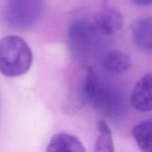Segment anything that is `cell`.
Instances as JSON below:
<instances>
[{
    "mask_svg": "<svg viewBox=\"0 0 152 152\" xmlns=\"http://www.w3.org/2000/svg\"><path fill=\"white\" fill-rule=\"evenodd\" d=\"M135 4L139 6H148L152 2V0H131Z\"/></svg>",
    "mask_w": 152,
    "mask_h": 152,
    "instance_id": "12",
    "label": "cell"
},
{
    "mask_svg": "<svg viewBox=\"0 0 152 152\" xmlns=\"http://www.w3.org/2000/svg\"><path fill=\"white\" fill-rule=\"evenodd\" d=\"M41 10V0H10L6 15L7 19L14 24H28L38 17Z\"/></svg>",
    "mask_w": 152,
    "mask_h": 152,
    "instance_id": "4",
    "label": "cell"
},
{
    "mask_svg": "<svg viewBox=\"0 0 152 152\" xmlns=\"http://www.w3.org/2000/svg\"><path fill=\"white\" fill-rule=\"evenodd\" d=\"M32 62V51L23 39L12 35L0 40V72L3 75H24L31 68Z\"/></svg>",
    "mask_w": 152,
    "mask_h": 152,
    "instance_id": "1",
    "label": "cell"
},
{
    "mask_svg": "<svg viewBox=\"0 0 152 152\" xmlns=\"http://www.w3.org/2000/svg\"><path fill=\"white\" fill-rule=\"evenodd\" d=\"M93 23L98 32L112 35L123 28V18L115 9L105 8L95 15Z\"/></svg>",
    "mask_w": 152,
    "mask_h": 152,
    "instance_id": "6",
    "label": "cell"
},
{
    "mask_svg": "<svg viewBox=\"0 0 152 152\" xmlns=\"http://www.w3.org/2000/svg\"><path fill=\"white\" fill-rule=\"evenodd\" d=\"M132 135L142 152H152V121L147 120L137 125Z\"/></svg>",
    "mask_w": 152,
    "mask_h": 152,
    "instance_id": "10",
    "label": "cell"
},
{
    "mask_svg": "<svg viewBox=\"0 0 152 152\" xmlns=\"http://www.w3.org/2000/svg\"><path fill=\"white\" fill-rule=\"evenodd\" d=\"M96 31L94 23L90 21L80 19L74 22L70 28L68 34L71 53L75 56L81 55V53H87L94 41Z\"/></svg>",
    "mask_w": 152,
    "mask_h": 152,
    "instance_id": "3",
    "label": "cell"
},
{
    "mask_svg": "<svg viewBox=\"0 0 152 152\" xmlns=\"http://www.w3.org/2000/svg\"><path fill=\"white\" fill-rule=\"evenodd\" d=\"M102 65L109 73L118 74L129 71L132 66V62L129 56L123 52L111 50L104 56Z\"/></svg>",
    "mask_w": 152,
    "mask_h": 152,
    "instance_id": "9",
    "label": "cell"
},
{
    "mask_svg": "<svg viewBox=\"0 0 152 152\" xmlns=\"http://www.w3.org/2000/svg\"><path fill=\"white\" fill-rule=\"evenodd\" d=\"M99 135L94 146V152H114L112 134L106 121L100 120L97 125Z\"/></svg>",
    "mask_w": 152,
    "mask_h": 152,
    "instance_id": "11",
    "label": "cell"
},
{
    "mask_svg": "<svg viewBox=\"0 0 152 152\" xmlns=\"http://www.w3.org/2000/svg\"><path fill=\"white\" fill-rule=\"evenodd\" d=\"M131 102L137 111L141 112H148L151 111V74H146L137 82L131 94Z\"/></svg>",
    "mask_w": 152,
    "mask_h": 152,
    "instance_id": "5",
    "label": "cell"
},
{
    "mask_svg": "<svg viewBox=\"0 0 152 152\" xmlns=\"http://www.w3.org/2000/svg\"><path fill=\"white\" fill-rule=\"evenodd\" d=\"M97 80L90 67H83L78 70L71 80L67 105L68 111H77L92 101L96 89Z\"/></svg>",
    "mask_w": 152,
    "mask_h": 152,
    "instance_id": "2",
    "label": "cell"
},
{
    "mask_svg": "<svg viewBox=\"0 0 152 152\" xmlns=\"http://www.w3.org/2000/svg\"><path fill=\"white\" fill-rule=\"evenodd\" d=\"M135 45L145 52L152 49V21L151 17L140 19L134 25L132 30Z\"/></svg>",
    "mask_w": 152,
    "mask_h": 152,
    "instance_id": "8",
    "label": "cell"
},
{
    "mask_svg": "<svg viewBox=\"0 0 152 152\" xmlns=\"http://www.w3.org/2000/svg\"><path fill=\"white\" fill-rule=\"evenodd\" d=\"M46 152H86L77 137L67 133L53 135L47 146Z\"/></svg>",
    "mask_w": 152,
    "mask_h": 152,
    "instance_id": "7",
    "label": "cell"
}]
</instances>
